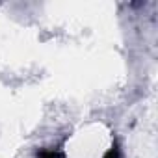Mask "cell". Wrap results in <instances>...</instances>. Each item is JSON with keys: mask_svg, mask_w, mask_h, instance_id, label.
Listing matches in <instances>:
<instances>
[{"mask_svg": "<svg viewBox=\"0 0 158 158\" xmlns=\"http://www.w3.org/2000/svg\"><path fill=\"white\" fill-rule=\"evenodd\" d=\"M65 154L58 149H41L37 152V158H63Z\"/></svg>", "mask_w": 158, "mask_h": 158, "instance_id": "6da1fadb", "label": "cell"}, {"mask_svg": "<svg viewBox=\"0 0 158 158\" xmlns=\"http://www.w3.org/2000/svg\"><path fill=\"white\" fill-rule=\"evenodd\" d=\"M102 158H121V152H119V147H117V143H114L112 147H110V151L102 156Z\"/></svg>", "mask_w": 158, "mask_h": 158, "instance_id": "7a4b0ae2", "label": "cell"}]
</instances>
